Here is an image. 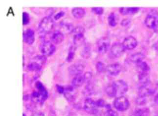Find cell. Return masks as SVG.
Segmentation results:
<instances>
[{
	"instance_id": "obj_4",
	"label": "cell",
	"mask_w": 158,
	"mask_h": 116,
	"mask_svg": "<svg viewBox=\"0 0 158 116\" xmlns=\"http://www.w3.org/2000/svg\"><path fill=\"white\" fill-rule=\"evenodd\" d=\"M84 33L85 29L81 26H77L73 29L71 33L72 34L74 45L77 46L82 43L84 41Z\"/></svg>"
},
{
	"instance_id": "obj_13",
	"label": "cell",
	"mask_w": 158,
	"mask_h": 116,
	"mask_svg": "<svg viewBox=\"0 0 158 116\" xmlns=\"http://www.w3.org/2000/svg\"><path fill=\"white\" fill-rule=\"evenodd\" d=\"M122 69V65L118 63H114L106 66V71L111 76H117Z\"/></svg>"
},
{
	"instance_id": "obj_40",
	"label": "cell",
	"mask_w": 158,
	"mask_h": 116,
	"mask_svg": "<svg viewBox=\"0 0 158 116\" xmlns=\"http://www.w3.org/2000/svg\"><path fill=\"white\" fill-rule=\"evenodd\" d=\"M155 31H156V32H157V33H158V27H157V28L156 29V30H155Z\"/></svg>"
},
{
	"instance_id": "obj_1",
	"label": "cell",
	"mask_w": 158,
	"mask_h": 116,
	"mask_svg": "<svg viewBox=\"0 0 158 116\" xmlns=\"http://www.w3.org/2000/svg\"><path fill=\"white\" fill-rule=\"evenodd\" d=\"M54 26V20L51 16L44 17L38 25V31L40 36L41 37L46 36L52 31Z\"/></svg>"
},
{
	"instance_id": "obj_11",
	"label": "cell",
	"mask_w": 158,
	"mask_h": 116,
	"mask_svg": "<svg viewBox=\"0 0 158 116\" xmlns=\"http://www.w3.org/2000/svg\"><path fill=\"white\" fill-rule=\"evenodd\" d=\"M24 42L28 45H32L35 42V33L31 29L25 30L23 34Z\"/></svg>"
},
{
	"instance_id": "obj_25",
	"label": "cell",
	"mask_w": 158,
	"mask_h": 116,
	"mask_svg": "<svg viewBox=\"0 0 158 116\" xmlns=\"http://www.w3.org/2000/svg\"><path fill=\"white\" fill-rule=\"evenodd\" d=\"M139 72H149L150 67L145 62H142L137 64Z\"/></svg>"
},
{
	"instance_id": "obj_37",
	"label": "cell",
	"mask_w": 158,
	"mask_h": 116,
	"mask_svg": "<svg viewBox=\"0 0 158 116\" xmlns=\"http://www.w3.org/2000/svg\"><path fill=\"white\" fill-rule=\"evenodd\" d=\"M32 116H45L44 113L41 111L35 112L32 115Z\"/></svg>"
},
{
	"instance_id": "obj_21",
	"label": "cell",
	"mask_w": 158,
	"mask_h": 116,
	"mask_svg": "<svg viewBox=\"0 0 158 116\" xmlns=\"http://www.w3.org/2000/svg\"><path fill=\"white\" fill-rule=\"evenodd\" d=\"M105 92L107 95L109 97H114L117 96L116 89H115L113 82L106 87V89H105Z\"/></svg>"
},
{
	"instance_id": "obj_3",
	"label": "cell",
	"mask_w": 158,
	"mask_h": 116,
	"mask_svg": "<svg viewBox=\"0 0 158 116\" xmlns=\"http://www.w3.org/2000/svg\"><path fill=\"white\" fill-rule=\"evenodd\" d=\"M114 106L119 112L126 111L130 107L129 101L124 96L117 97L114 101Z\"/></svg>"
},
{
	"instance_id": "obj_24",
	"label": "cell",
	"mask_w": 158,
	"mask_h": 116,
	"mask_svg": "<svg viewBox=\"0 0 158 116\" xmlns=\"http://www.w3.org/2000/svg\"><path fill=\"white\" fill-rule=\"evenodd\" d=\"M149 111L147 108L139 109L136 110L131 116H149Z\"/></svg>"
},
{
	"instance_id": "obj_19",
	"label": "cell",
	"mask_w": 158,
	"mask_h": 116,
	"mask_svg": "<svg viewBox=\"0 0 158 116\" xmlns=\"http://www.w3.org/2000/svg\"><path fill=\"white\" fill-rule=\"evenodd\" d=\"M41 64L37 61H32L28 64L27 69L31 71H40L42 69Z\"/></svg>"
},
{
	"instance_id": "obj_22",
	"label": "cell",
	"mask_w": 158,
	"mask_h": 116,
	"mask_svg": "<svg viewBox=\"0 0 158 116\" xmlns=\"http://www.w3.org/2000/svg\"><path fill=\"white\" fill-rule=\"evenodd\" d=\"M76 45H73L70 47L69 50L68 54L67 57L66 58V60L67 62H71L74 59L75 56V52H76Z\"/></svg>"
},
{
	"instance_id": "obj_32",
	"label": "cell",
	"mask_w": 158,
	"mask_h": 116,
	"mask_svg": "<svg viewBox=\"0 0 158 116\" xmlns=\"http://www.w3.org/2000/svg\"><path fill=\"white\" fill-rule=\"evenodd\" d=\"M104 116H118V115L117 111L111 109L107 110L105 113Z\"/></svg>"
},
{
	"instance_id": "obj_9",
	"label": "cell",
	"mask_w": 158,
	"mask_h": 116,
	"mask_svg": "<svg viewBox=\"0 0 158 116\" xmlns=\"http://www.w3.org/2000/svg\"><path fill=\"white\" fill-rule=\"evenodd\" d=\"M125 49L122 43H115L112 45L110 50V56L111 58H117L120 57L125 52Z\"/></svg>"
},
{
	"instance_id": "obj_17",
	"label": "cell",
	"mask_w": 158,
	"mask_h": 116,
	"mask_svg": "<svg viewBox=\"0 0 158 116\" xmlns=\"http://www.w3.org/2000/svg\"><path fill=\"white\" fill-rule=\"evenodd\" d=\"M140 8L138 7H121L119 9V11L123 15H131L138 12Z\"/></svg>"
},
{
	"instance_id": "obj_15",
	"label": "cell",
	"mask_w": 158,
	"mask_h": 116,
	"mask_svg": "<svg viewBox=\"0 0 158 116\" xmlns=\"http://www.w3.org/2000/svg\"><path fill=\"white\" fill-rule=\"evenodd\" d=\"M51 39L52 42L54 44H59L64 40V35L61 31H55L52 34Z\"/></svg>"
},
{
	"instance_id": "obj_10",
	"label": "cell",
	"mask_w": 158,
	"mask_h": 116,
	"mask_svg": "<svg viewBox=\"0 0 158 116\" xmlns=\"http://www.w3.org/2000/svg\"><path fill=\"white\" fill-rule=\"evenodd\" d=\"M35 86L40 93V98L38 102L43 103L48 98V92L43 84L40 81H38L36 83Z\"/></svg>"
},
{
	"instance_id": "obj_7",
	"label": "cell",
	"mask_w": 158,
	"mask_h": 116,
	"mask_svg": "<svg viewBox=\"0 0 158 116\" xmlns=\"http://www.w3.org/2000/svg\"><path fill=\"white\" fill-rule=\"evenodd\" d=\"M110 46V40L107 37H102L98 42V51L100 54H104L107 52Z\"/></svg>"
},
{
	"instance_id": "obj_18",
	"label": "cell",
	"mask_w": 158,
	"mask_h": 116,
	"mask_svg": "<svg viewBox=\"0 0 158 116\" xmlns=\"http://www.w3.org/2000/svg\"><path fill=\"white\" fill-rule=\"evenodd\" d=\"M72 13L76 19H81L85 16L86 11L82 7H76L73 9Z\"/></svg>"
},
{
	"instance_id": "obj_23",
	"label": "cell",
	"mask_w": 158,
	"mask_h": 116,
	"mask_svg": "<svg viewBox=\"0 0 158 116\" xmlns=\"http://www.w3.org/2000/svg\"><path fill=\"white\" fill-rule=\"evenodd\" d=\"M108 21L109 25L112 27H114L118 23L117 16L114 12H112L109 14L108 17Z\"/></svg>"
},
{
	"instance_id": "obj_8",
	"label": "cell",
	"mask_w": 158,
	"mask_h": 116,
	"mask_svg": "<svg viewBox=\"0 0 158 116\" xmlns=\"http://www.w3.org/2000/svg\"><path fill=\"white\" fill-rule=\"evenodd\" d=\"M84 109L86 112L92 115H96L98 113V107L96 102L91 98H88L85 100Z\"/></svg>"
},
{
	"instance_id": "obj_39",
	"label": "cell",
	"mask_w": 158,
	"mask_h": 116,
	"mask_svg": "<svg viewBox=\"0 0 158 116\" xmlns=\"http://www.w3.org/2000/svg\"><path fill=\"white\" fill-rule=\"evenodd\" d=\"M154 102L158 105V94L156 95L154 98Z\"/></svg>"
},
{
	"instance_id": "obj_34",
	"label": "cell",
	"mask_w": 158,
	"mask_h": 116,
	"mask_svg": "<svg viewBox=\"0 0 158 116\" xmlns=\"http://www.w3.org/2000/svg\"><path fill=\"white\" fill-rule=\"evenodd\" d=\"M85 81L86 83H89L90 82L91 79L92 78V74L91 72H86L84 74H83Z\"/></svg>"
},
{
	"instance_id": "obj_2",
	"label": "cell",
	"mask_w": 158,
	"mask_h": 116,
	"mask_svg": "<svg viewBox=\"0 0 158 116\" xmlns=\"http://www.w3.org/2000/svg\"><path fill=\"white\" fill-rule=\"evenodd\" d=\"M145 25L148 28L155 31L158 26V13L156 10H152L144 20Z\"/></svg>"
},
{
	"instance_id": "obj_27",
	"label": "cell",
	"mask_w": 158,
	"mask_h": 116,
	"mask_svg": "<svg viewBox=\"0 0 158 116\" xmlns=\"http://www.w3.org/2000/svg\"><path fill=\"white\" fill-rule=\"evenodd\" d=\"M61 26L63 29H64L66 32H70L71 33L74 29L73 26V24L70 23H62L61 24Z\"/></svg>"
},
{
	"instance_id": "obj_12",
	"label": "cell",
	"mask_w": 158,
	"mask_h": 116,
	"mask_svg": "<svg viewBox=\"0 0 158 116\" xmlns=\"http://www.w3.org/2000/svg\"><path fill=\"white\" fill-rule=\"evenodd\" d=\"M122 44L125 50H131L137 47L138 42L134 37L129 36L124 39Z\"/></svg>"
},
{
	"instance_id": "obj_29",
	"label": "cell",
	"mask_w": 158,
	"mask_h": 116,
	"mask_svg": "<svg viewBox=\"0 0 158 116\" xmlns=\"http://www.w3.org/2000/svg\"><path fill=\"white\" fill-rule=\"evenodd\" d=\"M23 24L24 25H27L30 22V15L27 12H24L23 13L22 16Z\"/></svg>"
},
{
	"instance_id": "obj_41",
	"label": "cell",
	"mask_w": 158,
	"mask_h": 116,
	"mask_svg": "<svg viewBox=\"0 0 158 116\" xmlns=\"http://www.w3.org/2000/svg\"><path fill=\"white\" fill-rule=\"evenodd\" d=\"M23 116H26V115H25V114H23Z\"/></svg>"
},
{
	"instance_id": "obj_36",
	"label": "cell",
	"mask_w": 158,
	"mask_h": 116,
	"mask_svg": "<svg viewBox=\"0 0 158 116\" xmlns=\"http://www.w3.org/2000/svg\"><path fill=\"white\" fill-rule=\"evenodd\" d=\"M56 89L57 91L59 92V94H64L65 89L63 87L59 85H56Z\"/></svg>"
},
{
	"instance_id": "obj_14",
	"label": "cell",
	"mask_w": 158,
	"mask_h": 116,
	"mask_svg": "<svg viewBox=\"0 0 158 116\" xmlns=\"http://www.w3.org/2000/svg\"><path fill=\"white\" fill-rule=\"evenodd\" d=\"M85 66L81 64H75L69 66L68 71L69 74L72 75L76 76L78 75L82 74L84 71Z\"/></svg>"
},
{
	"instance_id": "obj_35",
	"label": "cell",
	"mask_w": 158,
	"mask_h": 116,
	"mask_svg": "<svg viewBox=\"0 0 158 116\" xmlns=\"http://www.w3.org/2000/svg\"><path fill=\"white\" fill-rule=\"evenodd\" d=\"M64 15H65V12L63 11H60L54 16L53 18L55 20H58L62 18L63 16H64Z\"/></svg>"
},
{
	"instance_id": "obj_30",
	"label": "cell",
	"mask_w": 158,
	"mask_h": 116,
	"mask_svg": "<svg viewBox=\"0 0 158 116\" xmlns=\"http://www.w3.org/2000/svg\"><path fill=\"white\" fill-rule=\"evenodd\" d=\"M92 11L94 13L97 15H102L104 12V10L102 7H94L92 8Z\"/></svg>"
},
{
	"instance_id": "obj_26",
	"label": "cell",
	"mask_w": 158,
	"mask_h": 116,
	"mask_svg": "<svg viewBox=\"0 0 158 116\" xmlns=\"http://www.w3.org/2000/svg\"><path fill=\"white\" fill-rule=\"evenodd\" d=\"M91 47L89 45H86L82 51L81 55L85 59L90 58L91 56Z\"/></svg>"
},
{
	"instance_id": "obj_31",
	"label": "cell",
	"mask_w": 158,
	"mask_h": 116,
	"mask_svg": "<svg viewBox=\"0 0 158 116\" xmlns=\"http://www.w3.org/2000/svg\"><path fill=\"white\" fill-rule=\"evenodd\" d=\"M146 102V97L144 96H139V97L137 99V104L139 105H142L145 104Z\"/></svg>"
},
{
	"instance_id": "obj_16",
	"label": "cell",
	"mask_w": 158,
	"mask_h": 116,
	"mask_svg": "<svg viewBox=\"0 0 158 116\" xmlns=\"http://www.w3.org/2000/svg\"><path fill=\"white\" fill-rule=\"evenodd\" d=\"M85 83L83 75L80 74L74 76L72 81V85L74 88H79Z\"/></svg>"
},
{
	"instance_id": "obj_33",
	"label": "cell",
	"mask_w": 158,
	"mask_h": 116,
	"mask_svg": "<svg viewBox=\"0 0 158 116\" xmlns=\"http://www.w3.org/2000/svg\"><path fill=\"white\" fill-rule=\"evenodd\" d=\"M96 102V104L98 107H100V108H103V107H105L106 105V103L105 101L102 99H99Z\"/></svg>"
},
{
	"instance_id": "obj_6",
	"label": "cell",
	"mask_w": 158,
	"mask_h": 116,
	"mask_svg": "<svg viewBox=\"0 0 158 116\" xmlns=\"http://www.w3.org/2000/svg\"><path fill=\"white\" fill-rule=\"evenodd\" d=\"M114 87L116 89V95L117 97L123 96V95L126 94L128 90V86L127 84L123 80H118L114 82Z\"/></svg>"
},
{
	"instance_id": "obj_5",
	"label": "cell",
	"mask_w": 158,
	"mask_h": 116,
	"mask_svg": "<svg viewBox=\"0 0 158 116\" xmlns=\"http://www.w3.org/2000/svg\"><path fill=\"white\" fill-rule=\"evenodd\" d=\"M39 50L44 56H51L56 52V47L52 42L47 40L40 44Z\"/></svg>"
},
{
	"instance_id": "obj_20",
	"label": "cell",
	"mask_w": 158,
	"mask_h": 116,
	"mask_svg": "<svg viewBox=\"0 0 158 116\" xmlns=\"http://www.w3.org/2000/svg\"><path fill=\"white\" fill-rule=\"evenodd\" d=\"M145 58V56L142 53H137L132 55L130 57V60L133 63H136L138 64L139 63L143 62V60Z\"/></svg>"
},
{
	"instance_id": "obj_28",
	"label": "cell",
	"mask_w": 158,
	"mask_h": 116,
	"mask_svg": "<svg viewBox=\"0 0 158 116\" xmlns=\"http://www.w3.org/2000/svg\"><path fill=\"white\" fill-rule=\"evenodd\" d=\"M96 69L98 72H103L106 70V66L102 62H98L96 64Z\"/></svg>"
},
{
	"instance_id": "obj_38",
	"label": "cell",
	"mask_w": 158,
	"mask_h": 116,
	"mask_svg": "<svg viewBox=\"0 0 158 116\" xmlns=\"http://www.w3.org/2000/svg\"><path fill=\"white\" fill-rule=\"evenodd\" d=\"M153 48L155 51H158V41L155 43L153 45Z\"/></svg>"
}]
</instances>
